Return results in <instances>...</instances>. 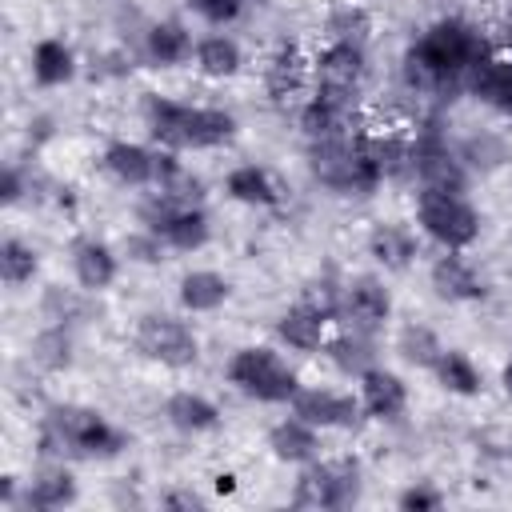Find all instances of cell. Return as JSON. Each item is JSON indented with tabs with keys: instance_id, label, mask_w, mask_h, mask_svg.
Wrapping results in <instances>:
<instances>
[{
	"instance_id": "15",
	"label": "cell",
	"mask_w": 512,
	"mask_h": 512,
	"mask_svg": "<svg viewBox=\"0 0 512 512\" xmlns=\"http://www.w3.org/2000/svg\"><path fill=\"white\" fill-rule=\"evenodd\" d=\"M328 324H332V312L324 304H316L312 296H300L296 304H288L276 320V340L296 348V352H320L324 340H328Z\"/></svg>"
},
{
	"instance_id": "10",
	"label": "cell",
	"mask_w": 512,
	"mask_h": 512,
	"mask_svg": "<svg viewBox=\"0 0 512 512\" xmlns=\"http://www.w3.org/2000/svg\"><path fill=\"white\" fill-rule=\"evenodd\" d=\"M132 344H136L140 356H148L164 368H192L200 360V336L192 332V324L176 320V316H164V312L140 316V324L132 332Z\"/></svg>"
},
{
	"instance_id": "38",
	"label": "cell",
	"mask_w": 512,
	"mask_h": 512,
	"mask_svg": "<svg viewBox=\"0 0 512 512\" xmlns=\"http://www.w3.org/2000/svg\"><path fill=\"white\" fill-rule=\"evenodd\" d=\"M80 292H84V288H80ZM80 292L52 284V288L44 292V304H40L44 320H48V324H60V328H72V324L84 316V296H80Z\"/></svg>"
},
{
	"instance_id": "33",
	"label": "cell",
	"mask_w": 512,
	"mask_h": 512,
	"mask_svg": "<svg viewBox=\"0 0 512 512\" xmlns=\"http://www.w3.org/2000/svg\"><path fill=\"white\" fill-rule=\"evenodd\" d=\"M456 152L468 164V172H496L512 160V144L500 132H472L456 144Z\"/></svg>"
},
{
	"instance_id": "14",
	"label": "cell",
	"mask_w": 512,
	"mask_h": 512,
	"mask_svg": "<svg viewBox=\"0 0 512 512\" xmlns=\"http://www.w3.org/2000/svg\"><path fill=\"white\" fill-rule=\"evenodd\" d=\"M428 284L448 304H472V300L488 296V284H484L480 268L464 252H452V248H440V256L428 268Z\"/></svg>"
},
{
	"instance_id": "30",
	"label": "cell",
	"mask_w": 512,
	"mask_h": 512,
	"mask_svg": "<svg viewBox=\"0 0 512 512\" xmlns=\"http://www.w3.org/2000/svg\"><path fill=\"white\" fill-rule=\"evenodd\" d=\"M324 356L332 360V368H336L340 376L360 380V376H364V372L376 364V336H364V332L344 328L340 336L324 340Z\"/></svg>"
},
{
	"instance_id": "40",
	"label": "cell",
	"mask_w": 512,
	"mask_h": 512,
	"mask_svg": "<svg viewBox=\"0 0 512 512\" xmlns=\"http://www.w3.org/2000/svg\"><path fill=\"white\" fill-rule=\"evenodd\" d=\"M396 504H400L404 512H436V508H444V492H440L432 480H416V484H408V488L396 496Z\"/></svg>"
},
{
	"instance_id": "36",
	"label": "cell",
	"mask_w": 512,
	"mask_h": 512,
	"mask_svg": "<svg viewBox=\"0 0 512 512\" xmlns=\"http://www.w3.org/2000/svg\"><path fill=\"white\" fill-rule=\"evenodd\" d=\"M32 360L44 368V372H60L72 364V328H60V324H44L40 336L32 340Z\"/></svg>"
},
{
	"instance_id": "39",
	"label": "cell",
	"mask_w": 512,
	"mask_h": 512,
	"mask_svg": "<svg viewBox=\"0 0 512 512\" xmlns=\"http://www.w3.org/2000/svg\"><path fill=\"white\" fill-rule=\"evenodd\" d=\"M164 252H172L152 228H140V232H132V236H124V256L128 260H136V264H160L164 260Z\"/></svg>"
},
{
	"instance_id": "25",
	"label": "cell",
	"mask_w": 512,
	"mask_h": 512,
	"mask_svg": "<svg viewBox=\"0 0 512 512\" xmlns=\"http://www.w3.org/2000/svg\"><path fill=\"white\" fill-rule=\"evenodd\" d=\"M28 68H32V80L40 88H60V84H68L76 76V52L60 36H44V40L32 44Z\"/></svg>"
},
{
	"instance_id": "8",
	"label": "cell",
	"mask_w": 512,
	"mask_h": 512,
	"mask_svg": "<svg viewBox=\"0 0 512 512\" xmlns=\"http://www.w3.org/2000/svg\"><path fill=\"white\" fill-rule=\"evenodd\" d=\"M360 500V464L352 456L340 460H308L296 476L292 504L296 508H348Z\"/></svg>"
},
{
	"instance_id": "24",
	"label": "cell",
	"mask_w": 512,
	"mask_h": 512,
	"mask_svg": "<svg viewBox=\"0 0 512 512\" xmlns=\"http://www.w3.org/2000/svg\"><path fill=\"white\" fill-rule=\"evenodd\" d=\"M224 192H228V200L248 204V208H276L280 204V184L264 164H236L224 176Z\"/></svg>"
},
{
	"instance_id": "18",
	"label": "cell",
	"mask_w": 512,
	"mask_h": 512,
	"mask_svg": "<svg viewBox=\"0 0 512 512\" xmlns=\"http://www.w3.org/2000/svg\"><path fill=\"white\" fill-rule=\"evenodd\" d=\"M308 76H312V60L300 52V44H292V40H284V44H276V52L268 56V64H264V88H268V96L272 100H296L304 88H308Z\"/></svg>"
},
{
	"instance_id": "44",
	"label": "cell",
	"mask_w": 512,
	"mask_h": 512,
	"mask_svg": "<svg viewBox=\"0 0 512 512\" xmlns=\"http://www.w3.org/2000/svg\"><path fill=\"white\" fill-rule=\"evenodd\" d=\"M500 388H504V396L512 400V356H508L504 368H500Z\"/></svg>"
},
{
	"instance_id": "29",
	"label": "cell",
	"mask_w": 512,
	"mask_h": 512,
	"mask_svg": "<svg viewBox=\"0 0 512 512\" xmlns=\"http://www.w3.org/2000/svg\"><path fill=\"white\" fill-rule=\"evenodd\" d=\"M192 60H196V72H200V76H208V80H228V76H236V72L244 68V48H240L228 32H208V36L196 40Z\"/></svg>"
},
{
	"instance_id": "7",
	"label": "cell",
	"mask_w": 512,
	"mask_h": 512,
	"mask_svg": "<svg viewBox=\"0 0 512 512\" xmlns=\"http://www.w3.org/2000/svg\"><path fill=\"white\" fill-rule=\"evenodd\" d=\"M140 224L152 228L172 252H196L212 240V220L200 204H188L172 192H152L144 204H140Z\"/></svg>"
},
{
	"instance_id": "34",
	"label": "cell",
	"mask_w": 512,
	"mask_h": 512,
	"mask_svg": "<svg viewBox=\"0 0 512 512\" xmlns=\"http://www.w3.org/2000/svg\"><path fill=\"white\" fill-rule=\"evenodd\" d=\"M36 272H40V252L20 236H4L0 240V280L8 288H20V284H32Z\"/></svg>"
},
{
	"instance_id": "37",
	"label": "cell",
	"mask_w": 512,
	"mask_h": 512,
	"mask_svg": "<svg viewBox=\"0 0 512 512\" xmlns=\"http://www.w3.org/2000/svg\"><path fill=\"white\" fill-rule=\"evenodd\" d=\"M324 32H328V40H348V44L368 48V36H372V16H368L364 8H356V4H340V8H332V12H328Z\"/></svg>"
},
{
	"instance_id": "23",
	"label": "cell",
	"mask_w": 512,
	"mask_h": 512,
	"mask_svg": "<svg viewBox=\"0 0 512 512\" xmlns=\"http://www.w3.org/2000/svg\"><path fill=\"white\" fill-rule=\"evenodd\" d=\"M268 448L284 464H308L320 456V428H312L300 416H284L268 428Z\"/></svg>"
},
{
	"instance_id": "3",
	"label": "cell",
	"mask_w": 512,
	"mask_h": 512,
	"mask_svg": "<svg viewBox=\"0 0 512 512\" xmlns=\"http://www.w3.org/2000/svg\"><path fill=\"white\" fill-rule=\"evenodd\" d=\"M144 128L160 148L172 152H200V148H220L236 136V116L216 104H184L172 96H144Z\"/></svg>"
},
{
	"instance_id": "12",
	"label": "cell",
	"mask_w": 512,
	"mask_h": 512,
	"mask_svg": "<svg viewBox=\"0 0 512 512\" xmlns=\"http://www.w3.org/2000/svg\"><path fill=\"white\" fill-rule=\"evenodd\" d=\"M336 320L344 328H352V332L376 336L392 320V292L384 288L380 276H352L348 284H340Z\"/></svg>"
},
{
	"instance_id": "4",
	"label": "cell",
	"mask_w": 512,
	"mask_h": 512,
	"mask_svg": "<svg viewBox=\"0 0 512 512\" xmlns=\"http://www.w3.org/2000/svg\"><path fill=\"white\" fill-rule=\"evenodd\" d=\"M308 172L316 184H324L336 196H368L388 180L364 132L308 140Z\"/></svg>"
},
{
	"instance_id": "2",
	"label": "cell",
	"mask_w": 512,
	"mask_h": 512,
	"mask_svg": "<svg viewBox=\"0 0 512 512\" xmlns=\"http://www.w3.org/2000/svg\"><path fill=\"white\" fill-rule=\"evenodd\" d=\"M128 448V432L84 404H52L40 420L44 460H112Z\"/></svg>"
},
{
	"instance_id": "20",
	"label": "cell",
	"mask_w": 512,
	"mask_h": 512,
	"mask_svg": "<svg viewBox=\"0 0 512 512\" xmlns=\"http://www.w3.org/2000/svg\"><path fill=\"white\" fill-rule=\"evenodd\" d=\"M76 476L64 468V460H48L40 472H32L24 480V496H20V508H36V512H56V508H68L76 504Z\"/></svg>"
},
{
	"instance_id": "41",
	"label": "cell",
	"mask_w": 512,
	"mask_h": 512,
	"mask_svg": "<svg viewBox=\"0 0 512 512\" xmlns=\"http://www.w3.org/2000/svg\"><path fill=\"white\" fill-rule=\"evenodd\" d=\"M184 4H188V12H196L200 20H208L216 28L232 24L244 12V0H184Z\"/></svg>"
},
{
	"instance_id": "27",
	"label": "cell",
	"mask_w": 512,
	"mask_h": 512,
	"mask_svg": "<svg viewBox=\"0 0 512 512\" xmlns=\"http://www.w3.org/2000/svg\"><path fill=\"white\" fill-rule=\"evenodd\" d=\"M352 120H356L352 104H340V100H328V96H316V92L300 104V128H304L308 140L344 136V132H352Z\"/></svg>"
},
{
	"instance_id": "9",
	"label": "cell",
	"mask_w": 512,
	"mask_h": 512,
	"mask_svg": "<svg viewBox=\"0 0 512 512\" xmlns=\"http://www.w3.org/2000/svg\"><path fill=\"white\" fill-rule=\"evenodd\" d=\"M412 176L420 180V188H436V192H468L472 180L456 144H448L436 124H424L412 136Z\"/></svg>"
},
{
	"instance_id": "42",
	"label": "cell",
	"mask_w": 512,
	"mask_h": 512,
	"mask_svg": "<svg viewBox=\"0 0 512 512\" xmlns=\"http://www.w3.org/2000/svg\"><path fill=\"white\" fill-rule=\"evenodd\" d=\"M24 192H32V176H28L20 164H8L4 176H0V204L12 208V204L24 200Z\"/></svg>"
},
{
	"instance_id": "13",
	"label": "cell",
	"mask_w": 512,
	"mask_h": 512,
	"mask_svg": "<svg viewBox=\"0 0 512 512\" xmlns=\"http://www.w3.org/2000/svg\"><path fill=\"white\" fill-rule=\"evenodd\" d=\"M288 408H292V416H300V420H308L312 428H320V432H328V428H352V424H360V396H352V392H340V388H320V384H300L296 388V396L288 400Z\"/></svg>"
},
{
	"instance_id": "28",
	"label": "cell",
	"mask_w": 512,
	"mask_h": 512,
	"mask_svg": "<svg viewBox=\"0 0 512 512\" xmlns=\"http://www.w3.org/2000/svg\"><path fill=\"white\" fill-rule=\"evenodd\" d=\"M228 296H232L228 276H220V272H212V268H192V272H184L180 284H176V300H180L184 312H216Z\"/></svg>"
},
{
	"instance_id": "17",
	"label": "cell",
	"mask_w": 512,
	"mask_h": 512,
	"mask_svg": "<svg viewBox=\"0 0 512 512\" xmlns=\"http://www.w3.org/2000/svg\"><path fill=\"white\" fill-rule=\"evenodd\" d=\"M468 96L480 100L484 108L500 112V116H512V56H496V52H484L468 80H464Z\"/></svg>"
},
{
	"instance_id": "1",
	"label": "cell",
	"mask_w": 512,
	"mask_h": 512,
	"mask_svg": "<svg viewBox=\"0 0 512 512\" xmlns=\"http://www.w3.org/2000/svg\"><path fill=\"white\" fill-rule=\"evenodd\" d=\"M488 52L484 32L464 16H440L432 20L404 52L400 80L416 96H448L464 88L472 64Z\"/></svg>"
},
{
	"instance_id": "16",
	"label": "cell",
	"mask_w": 512,
	"mask_h": 512,
	"mask_svg": "<svg viewBox=\"0 0 512 512\" xmlns=\"http://www.w3.org/2000/svg\"><path fill=\"white\" fill-rule=\"evenodd\" d=\"M356 396H360V408L364 416L372 420H400L404 408H408V384L400 372L384 368V364H372L360 380H356Z\"/></svg>"
},
{
	"instance_id": "5",
	"label": "cell",
	"mask_w": 512,
	"mask_h": 512,
	"mask_svg": "<svg viewBox=\"0 0 512 512\" xmlns=\"http://www.w3.org/2000/svg\"><path fill=\"white\" fill-rule=\"evenodd\" d=\"M228 384L260 404H288L300 388L296 380V368L268 344H248V348H236L228 368H224Z\"/></svg>"
},
{
	"instance_id": "43",
	"label": "cell",
	"mask_w": 512,
	"mask_h": 512,
	"mask_svg": "<svg viewBox=\"0 0 512 512\" xmlns=\"http://www.w3.org/2000/svg\"><path fill=\"white\" fill-rule=\"evenodd\" d=\"M164 508H204V496H196L188 488H176V492L164 496Z\"/></svg>"
},
{
	"instance_id": "31",
	"label": "cell",
	"mask_w": 512,
	"mask_h": 512,
	"mask_svg": "<svg viewBox=\"0 0 512 512\" xmlns=\"http://www.w3.org/2000/svg\"><path fill=\"white\" fill-rule=\"evenodd\" d=\"M164 416H168V424L176 432H208V428L220 424V408L208 396L188 392V388H180V392H172L164 400Z\"/></svg>"
},
{
	"instance_id": "6",
	"label": "cell",
	"mask_w": 512,
	"mask_h": 512,
	"mask_svg": "<svg viewBox=\"0 0 512 512\" xmlns=\"http://www.w3.org/2000/svg\"><path fill=\"white\" fill-rule=\"evenodd\" d=\"M480 208L464 196V192H436V188H420L416 196V228L452 252H464L480 240Z\"/></svg>"
},
{
	"instance_id": "21",
	"label": "cell",
	"mask_w": 512,
	"mask_h": 512,
	"mask_svg": "<svg viewBox=\"0 0 512 512\" xmlns=\"http://www.w3.org/2000/svg\"><path fill=\"white\" fill-rule=\"evenodd\" d=\"M72 276L84 292H104L120 276V256L112 252V244H104L96 236H84V240L72 244Z\"/></svg>"
},
{
	"instance_id": "22",
	"label": "cell",
	"mask_w": 512,
	"mask_h": 512,
	"mask_svg": "<svg viewBox=\"0 0 512 512\" xmlns=\"http://www.w3.org/2000/svg\"><path fill=\"white\" fill-rule=\"evenodd\" d=\"M368 256H372L380 268H388V272H404V268L420 256V240H416V232H412L408 224L380 220V224H372V232H368Z\"/></svg>"
},
{
	"instance_id": "19",
	"label": "cell",
	"mask_w": 512,
	"mask_h": 512,
	"mask_svg": "<svg viewBox=\"0 0 512 512\" xmlns=\"http://www.w3.org/2000/svg\"><path fill=\"white\" fill-rule=\"evenodd\" d=\"M104 172L124 188H152L156 184V148L136 140H112L100 156Z\"/></svg>"
},
{
	"instance_id": "11",
	"label": "cell",
	"mask_w": 512,
	"mask_h": 512,
	"mask_svg": "<svg viewBox=\"0 0 512 512\" xmlns=\"http://www.w3.org/2000/svg\"><path fill=\"white\" fill-rule=\"evenodd\" d=\"M364 68H368V60H364V48L360 44L328 40L320 48V56L312 60V92L356 108L360 84H364Z\"/></svg>"
},
{
	"instance_id": "32",
	"label": "cell",
	"mask_w": 512,
	"mask_h": 512,
	"mask_svg": "<svg viewBox=\"0 0 512 512\" xmlns=\"http://www.w3.org/2000/svg\"><path fill=\"white\" fill-rule=\"evenodd\" d=\"M432 376H436V384H440L444 392H452V396H476V392L484 388V376H480L476 360H472L468 352H460V348H444V352L436 356V364H432Z\"/></svg>"
},
{
	"instance_id": "46",
	"label": "cell",
	"mask_w": 512,
	"mask_h": 512,
	"mask_svg": "<svg viewBox=\"0 0 512 512\" xmlns=\"http://www.w3.org/2000/svg\"><path fill=\"white\" fill-rule=\"evenodd\" d=\"M504 44H508V56H512V20H508V32H504Z\"/></svg>"
},
{
	"instance_id": "35",
	"label": "cell",
	"mask_w": 512,
	"mask_h": 512,
	"mask_svg": "<svg viewBox=\"0 0 512 512\" xmlns=\"http://www.w3.org/2000/svg\"><path fill=\"white\" fill-rule=\"evenodd\" d=\"M396 352H400L408 364L432 372V364H436V356L444 352V344H440V336H436L428 324H416V320H412V324L400 328V336H396Z\"/></svg>"
},
{
	"instance_id": "45",
	"label": "cell",
	"mask_w": 512,
	"mask_h": 512,
	"mask_svg": "<svg viewBox=\"0 0 512 512\" xmlns=\"http://www.w3.org/2000/svg\"><path fill=\"white\" fill-rule=\"evenodd\" d=\"M216 488H220V492H232V488H236V476H216Z\"/></svg>"
},
{
	"instance_id": "26",
	"label": "cell",
	"mask_w": 512,
	"mask_h": 512,
	"mask_svg": "<svg viewBox=\"0 0 512 512\" xmlns=\"http://www.w3.org/2000/svg\"><path fill=\"white\" fill-rule=\"evenodd\" d=\"M196 44H192V32L180 24V20H156L148 24L144 32V56L160 68H176L184 60H192Z\"/></svg>"
}]
</instances>
